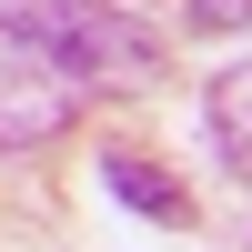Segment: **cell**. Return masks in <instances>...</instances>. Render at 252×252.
<instances>
[{
  "label": "cell",
  "instance_id": "7a4b0ae2",
  "mask_svg": "<svg viewBox=\"0 0 252 252\" xmlns=\"http://www.w3.org/2000/svg\"><path fill=\"white\" fill-rule=\"evenodd\" d=\"M81 101H91V81H81L40 31H20V20L0 10V152L61 141V131L81 121Z\"/></svg>",
  "mask_w": 252,
  "mask_h": 252
},
{
  "label": "cell",
  "instance_id": "6da1fadb",
  "mask_svg": "<svg viewBox=\"0 0 252 252\" xmlns=\"http://www.w3.org/2000/svg\"><path fill=\"white\" fill-rule=\"evenodd\" d=\"M10 20L20 31H40L61 61H71L91 91H152L161 81V31L152 20H131L121 0H10Z\"/></svg>",
  "mask_w": 252,
  "mask_h": 252
},
{
  "label": "cell",
  "instance_id": "277c9868",
  "mask_svg": "<svg viewBox=\"0 0 252 252\" xmlns=\"http://www.w3.org/2000/svg\"><path fill=\"white\" fill-rule=\"evenodd\" d=\"M101 182H111L121 202H141L152 222H192V192H182V182H161L141 152H101Z\"/></svg>",
  "mask_w": 252,
  "mask_h": 252
},
{
  "label": "cell",
  "instance_id": "5b68a950",
  "mask_svg": "<svg viewBox=\"0 0 252 252\" xmlns=\"http://www.w3.org/2000/svg\"><path fill=\"white\" fill-rule=\"evenodd\" d=\"M202 31H252V0H192Z\"/></svg>",
  "mask_w": 252,
  "mask_h": 252
},
{
  "label": "cell",
  "instance_id": "3957f363",
  "mask_svg": "<svg viewBox=\"0 0 252 252\" xmlns=\"http://www.w3.org/2000/svg\"><path fill=\"white\" fill-rule=\"evenodd\" d=\"M202 121H212V152L232 161V182L252 192V61H242V71H222L212 91H202Z\"/></svg>",
  "mask_w": 252,
  "mask_h": 252
}]
</instances>
